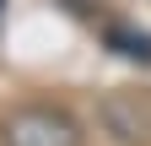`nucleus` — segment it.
<instances>
[{
    "label": "nucleus",
    "mask_w": 151,
    "mask_h": 146,
    "mask_svg": "<svg viewBox=\"0 0 151 146\" xmlns=\"http://www.w3.org/2000/svg\"><path fill=\"white\" fill-rule=\"evenodd\" d=\"M97 124L113 146H151V92H108L97 103Z\"/></svg>",
    "instance_id": "2"
},
{
    "label": "nucleus",
    "mask_w": 151,
    "mask_h": 146,
    "mask_svg": "<svg viewBox=\"0 0 151 146\" xmlns=\"http://www.w3.org/2000/svg\"><path fill=\"white\" fill-rule=\"evenodd\" d=\"M103 38H108L113 49H119L124 60H146V65H151V38H146V33H124V27H108Z\"/></svg>",
    "instance_id": "3"
},
{
    "label": "nucleus",
    "mask_w": 151,
    "mask_h": 146,
    "mask_svg": "<svg viewBox=\"0 0 151 146\" xmlns=\"http://www.w3.org/2000/svg\"><path fill=\"white\" fill-rule=\"evenodd\" d=\"M81 124L54 103H16L0 114V146H81Z\"/></svg>",
    "instance_id": "1"
}]
</instances>
